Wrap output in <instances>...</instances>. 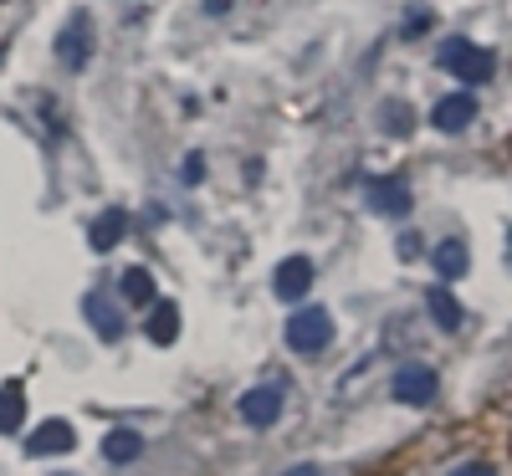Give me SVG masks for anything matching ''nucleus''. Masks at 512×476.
Masks as SVG:
<instances>
[{
    "instance_id": "4468645a",
    "label": "nucleus",
    "mask_w": 512,
    "mask_h": 476,
    "mask_svg": "<svg viewBox=\"0 0 512 476\" xmlns=\"http://www.w3.org/2000/svg\"><path fill=\"white\" fill-rule=\"evenodd\" d=\"M118 297L134 302V308H154V277H149L144 267H128L123 282H118Z\"/></svg>"
},
{
    "instance_id": "9d476101",
    "label": "nucleus",
    "mask_w": 512,
    "mask_h": 476,
    "mask_svg": "<svg viewBox=\"0 0 512 476\" xmlns=\"http://www.w3.org/2000/svg\"><path fill=\"white\" fill-rule=\"evenodd\" d=\"M123 236H128V215L123 210H103L98 221H93V231H88V246L93 251H113Z\"/></svg>"
},
{
    "instance_id": "7ed1b4c3",
    "label": "nucleus",
    "mask_w": 512,
    "mask_h": 476,
    "mask_svg": "<svg viewBox=\"0 0 512 476\" xmlns=\"http://www.w3.org/2000/svg\"><path fill=\"white\" fill-rule=\"evenodd\" d=\"M93 47H98V31H93V16L88 11H72L67 26L57 31V62L62 67H88L93 62Z\"/></svg>"
},
{
    "instance_id": "ddd939ff",
    "label": "nucleus",
    "mask_w": 512,
    "mask_h": 476,
    "mask_svg": "<svg viewBox=\"0 0 512 476\" xmlns=\"http://www.w3.org/2000/svg\"><path fill=\"white\" fill-rule=\"evenodd\" d=\"M139 451H144V436H139V430H108V436H103V456H108L113 466L139 461Z\"/></svg>"
},
{
    "instance_id": "0eeeda50",
    "label": "nucleus",
    "mask_w": 512,
    "mask_h": 476,
    "mask_svg": "<svg viewBox=\"0 0 512 476\" xmlns=\"http://www.w3.org/2000/svg\"><path fill=\"white\" fill-rule=\"evenodd\" d=\"M77 446V430L67 420H41L31 436H26V456H62Z\"/></svg>"
},
{
    "instance_id": "423d86ee",
    "label": "nucleus",
    "mask_w": 512,
    "mask_h": 476,
    "mask_svg": "<svg viewBox=\"0 0 512 476\" xmlns=\"http://www.w3.org/2000/svg\"><path fill=\"white\" fill-rule=\"evenodd\" d=\"M308 287H313V262H308V256H287V262H277L272 292H277L282 302H303Z\"/></svg>"
},
{
    "instance_id": "6e6552de",
    "label": "nucleus",
    "mask_w": 512,
    "mask_h": 476,
    "mask_svg": "<svg viewBox=\"0 0 512 476\" xmlns=\"http://www.w3.org/2000/svg\"><path fill=\"white\" fill-rule=\"evenodd\" d=\"M472 118H477V98H472V93H446V98L431 108V123L441 128V134H461Z\"/></svg>"
},
{
    "instance_id": "dca6fc26",
    "label": "nucleus",
    "mask_w": 512,
    "mask_h": 476,
    "mask_svg": "<svg viewBox=\"0 0 512 476\" xmlns=\"http://www.w3.org/2000/svg\"><path fill=\"white\" fill-rule=\"evenodd\" d=\"M21 420H26L21 384H0V430H21Z\"/></svg>"
},
{
    "instance_id": "aec40b11",
    "label": "nucleus",
    "mask_w": 512,
    "mask_h": 476,
    "mask_svg": "<svg viewBox=\"0 0 512 476\" xmlns=\"http://www.w3.org/2000/svg\"><path fill=\"white\" fill-rule=\"evenodd\" d=\"M282 476H323L318 466H292V471H282Z\"/></svg>"
},
{
    "instance_id": "f257e3e1",
    "label": "nucleus",
    "mask_w": 512,
    "mask_h": 476,
    "mask_svg": "<svg viewBox=\"0 0 512 476\" xmlns=\"http://www.w3.org/2000/svg\"><path fill=\"white\" fill-rule=\"evenodd\" d=\"M333 343V313L328 308H297L287 318V349L297 354H323Z\"/></svg>"
},
{
    "instance_id": "f8f14e48",
    "label": "nucleus",
    "mask_w": 512,
    "mask_h": 476,
    "mask_svg": "<svg viewBox=\"0 0 512 476\" xmlns=\"http://www.w3.org/2000/svg\"><path fill=\"white\" fill-rule=\"evenodd\" d=\"M180 338V308L175 302H154V313H149V343H175Z\"/></svg>"
},
{
    "instance_id": "a211bd4d",
    "label": "nucleus",
    "mask_w": 512,
    "mask_h": 476,
    "mask_svg": "<svg viewBox=\"0 0 512 476\" xmlns=\"http://www.w3.org/2000/svg\"><path fill=\"white\" fill-rule=\"evenodd\" d=\"M379 123L390 128V134H410V108H405V103H384Z\"/></svg>"
},
{
    "instance_id": "f03ea898",
    "label": "nucleus",
    "mask_w": 512,
    "mask_h": 476,
    "mask_svg": "<svg viewBox=\"0 0 512 476\" xmlns=\"http://www.w3.org/2000/svg\"><path fill=\"white\" fill-rule=\"evenodd\" d=\"M492 52L487 47H477V41H466V36H451V41H441V67L451 72V77H461V82H487L492 77Z\"/></svg>"
},
{
    "instance_id": "1a4fd4ad",
    "label": "nucleus",
    "mask_w": 512,
    "mask_h": 476,
    "mask_svg": "<svg viewBox=\"0 0 512 476\" xmlns=\"http://www.w3.org/2000/svg\"><path fill=\"white\" fill-rule=\"evenodd\" d=\"M82 313H88V323L98 328V338H108V343L123 338V318H118V308L108 302V292H88V297H82Z\"/></svg>"
},
{
    "instance_id": "6ab92c4d",
    "label": "nucleus",
    "mask_w": 512,
    "mask_h": 476,
    "mask_svg": "<svg viewBox=\"0 0 512 476\" xmlns=\"http://www.w3.org/2000/svg\"><path fill=\"white\" fill-rule=\"evenodd\" d=\"M451 476H497L492 466H482V461H466V466H456Z\"/></svg>"
},
{
    "instance_id": "2eb2a0df",
    "label": "nucleus",
    "mask_w": 512,
    "mask_h": 476,
    "mask_svg": "<svg viewBox=\"0 0 512 476\" xmlns=\"http://www.w3.org/2000/svg\"><path fill=\"white\" fill-rule=\"evenodd\" d=\"M425 308H431V318H436L446 333H456V328H461V302H456L446 287H431V297H425Z\"/></svg>"
},
{
    "instance_id": "20e7f679",
    "label": "nucleus",
    "mask_w": 512,
    "mask_h": 476,
    "mask_svg": "<svg viewBox=\"0 0 512 476\" xmlns=\"http://www.w3.org/2000/svg\"><path fill=\"white\" fill-rule=\"evenodd\" d=\"M287 410V395H282V384H256L241 395V420L246 425H277Z\"/></svg>"
},
{
    "instance_id": "9b49d317",
    "label": "nucleus",
    "mask_w": 512,
    "mask_h": 476,
    "mask_svg": "<svg viewBox=\"0 0 512 476\" xmlns=\"http://www.w3.org/2000/svg\"><path fill=\"white\" fill-rule=\"evenodd\" d=\"M369 205H374L379 215H405V210H410L405 180H379V185H369Z\"/></svg>"
},
{
    "instance_id": "39448f33",
    "label": "nucleus",
    "mask_w": 512,
    "mask_h": 476,
    "mask_svg": "<svg viewBox=\"0 0 512 476\" xmlns=\"http://www.w3.org/2000/svg\"><path fill=\"white\" fill-rule=\"evenodd\" d=\"M436 389H441V379H436V369H425V364H405L400 374H395V400L400 405H431L436 400Z\"/></svg>"
},
{
    "instance_id": "f3484780",
    "label": "nucleus",
    "mask_w": 512,
    "mask_h": 476,
    "mask_svg": "<svg viewBox=\"0 0 512 476\" xmlns=\"http://www.w3.org/2000/svg\"><path fill=\"white\" fill-rule=\"evenodd\" d=\"M436 272L451 282V277H466V246L461 241H441L436 246Z\"/></svg>"
}]
</instances>
